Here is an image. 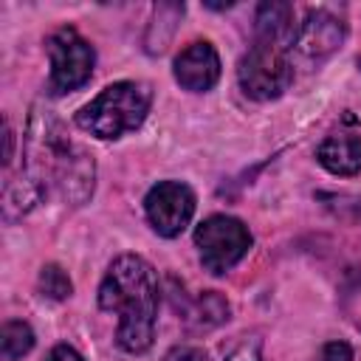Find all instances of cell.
Here are the masks:
<instances>
[{
    "label": "cell",
    "mask_w": 361,
    "mask_h": 361,
    "mask_svg": "<svg viewBox=\"0 0 361 361\" xmlns=\"http://www.w3.org/2000/svg\"><path fill=\"white\" fill-rule=\"evenodd\" d=\"M144 209H147L149 226L161 237H178L189 226V220L195 214V195H192V189L186 183L161 180L158 186H152L147 192Z\"/></svg>",
    "instance_id": "52a82bcc"
},
{
    "label": "cell",
    "mask_w": 361,
    "mask_h": 361,
    "mask_svg": "<svg viewBox=\"0 0 361 361\" xmlns=\"http://www.w3.org/2000/svg\"><path fill=\"white\" fill-rule=\"evenodd\" d=\"M45 361H82V355H79L73 347H68V344H56V347L48 353Z\"/></svg>",
    "instance_id": "d6986e66"
},
{
    "label": "cell",
    "mask_w": 361,
    "mask_h": 361,
    "mask_svg": "<svg viewBox=\"0 0 361 361\" xmlns=\"http://www.w3.org/2000/svg\"><path fill=\"white\" fill-rule=\"evenodd\" d=\"M316 158L333 175H355L361 169V138H355V135H330L319 147Z\"/></svg>",
    "instance_id": "30bf717a"
},
{
    "label": "cell",
    "mask_w": 361,
    "mask_h": 361,
    "mask_svg": "<svg viewBox=\"0 0 361 361\" xmlns=\"http://www.w3.org/2000/svg\"><path fill=\"white\" fill-rule=\"evenodd\" d=\"M39 290H42V296L59 302V299H68V296H71L73 285H71L68 274H65L59 265H45V268L39 271Z\"/></svg>",
    "instance_id": "9a60e30c"
},
{
    "label": "cell",
    "mask_w": 361,
    "mask_h": 361,
    "mask_svg": "<svg viewBox=\"0 0 361 361\" xmlns=\"http://www.w3.org/2000/svg\"><path fill=\"white\" fill-rule=\"evenodd\" d=\"M175 79L186 90H209L220 79V56L209 42H192L175 59Z\"/></svg>",
    "instance_id": "9c48e42d"
},
{
    "label": "cell",
    "mask_w": 361,
    "mask_h": 361,
    "mask_svg": "<svg viewBox=\"0 0 361 361\" xmlns=\"http://www.w3.org/2000/svg\"><path fill=\"white\" fill-rule=\"evenodd\" d=\"M237 79L243 85V90L251 99L268 102L276 99L288 90L290 79H293V68L282 51V45H271V42H257L237 68Z\"/></svg>",
    "instance_id": "5b68a950"
},
{
    "label": "cell",
    "mask_w": 361,
    "mask_h": 361,
    "mask_svg": "<svg viewBox=\"0 0 361 361\" xmlns=\"http://www.w3.org/2000/svg\"><path fill=\"white\" fill-rule=\"evenodd\" d=\"M152 90L141 82H116L76 113V124L96 138H118L147 118Z\"/></svg>",
    "instance_id": "3957f363"
},
{
    "label": "cell",
    "mask_w": 361,
    "mask_h": 361,
    "mask_svg": "<svg viewBox=\"0 0 361 361\" xmlns=\"http://www.w3.org/2000/svg\"><path fill=\"white\" fill-rule=\"evenodd\" d=\"M322 361H353V350L347 341H330L322 353Z\"/></svg>",
    "instance_id": "e0dca14e"
},
{
    "label": "cell",
    "mask_w": 361,
    "mask_h": 361,
    "mask_svg": "<svg viewBox=\"0 0 361 361\" xmlns=\"http://www.w3.org/2000/svg\"><path fill=\"white\" fill-rule=\"evenodd\" d=\"M48 56H51V93H68L82 87L93 73V48L76 28H59L48 37Z\"/></svg>",
    "instance_id": "8992f818"
},
{
    "label": "cell",
    "mask_w": 361,
    "mask_h": 361,
    "mask_svg": "<svg viewBox=\"0 0 361 361\" xmlns=\"http://www.w3.org/2000/svg\"><path fill=\"white\" fill-rule=\"evenodd\" d=\"M226 319H228V302H226L220 293H214V290L203 293V296L197 299L192 316H189V322L195 324V330L217 327V324H223Z\"/></svg>",
    "instance_id": "4fadbf2b"
},
{
    "label": "cell",
    "mask_w": 361,
    "mask_h": 361,
    "mask_svg": "<svg viewBox=\"0 0 361 361\" xmlns=\"http://www.w3.org/2000/svg\"><path fill=\"white\" fill-rule=\"evenodd\" d=\"M93 158L76 147L62 121L34 107L25 133V178L39 192H56L65 203L82 206L93 195Z\"/></svg>",
    "instance_id": "6da1fadb"
},
{
    "label": "cell",
    "mask_w": 361,
    "mask_h": 361,
    "mask_svg": "<svg viewBox=\"0 0 361 361\" xmlns=\"http://www.w3.org/2000/svg\"><path fill=\"white\" fill-rule=\"evenodd\" d=\"M164 361H206V350L195 344H180V347H172L164 355Z\"/></svg>",
    "instance_id": "2e32d148"
},
{
    "label": "cell",
    "mask_w": 361,
    "mask_h": 361,
    "mask_svg": "<svg viewBox=\"0 0 361 361\" xmlns=\"http://www.w3.org/2000/svg\"><path fill=\"white\" fill-rule=\"evenodd\" d=\"M226 361H262V355H259V344H257V341H245V344H240Z\"/></svg>",
    "instance_id": "ac0fdd59"
},
{
    "label": "cell",
    "mask_w": 361,
    "mask_h": 361,
    "mask_svg": "<svg viewBox=\"0 0 361 361\" xmlns=\"http://www.w3.org/2000/svg\"><path fill=\"white\" fill-rule=\"evenodd\" d=\"M344 39V25L327 11H310L307 20L293 34V54L302 62H319L330 56Z\"/></svg>",
    "instance_id": "ba28073f"
},
{
    "label": "cell",
    "mask_w": 361,
    "mask_h": 361,
    "mask_svg": "<svg viewBox=\"0 0 361 361\" xmlns=\"http://www.w3.org/2000/svg\"><path fill=\"white\" fill-rule=\"evenodd\" d=\"M42 192L31 183V178H20V180H8L3 189V214L6 220H17L23 217L39 197Z\"/></svg>",
    "instance_id": "7c38bea8"
},
{
    "label": "cell",
    "mask_w": 361,
    "mask_h": 361,
    "mask_svg": "<svg viewBox=\"0 0 361 361\" xmlns=\"http://www.w3.org/2000/svg\"><path fill=\"white\" fill-rule=\"evenodd\" d=\"M0 344H3V355L8 361L23 358L31 347H34V333L25 322H6L3 333H0Z\"/></svg>",
    "instance_id": "5bb4252c"
},
{
    "label": "cell",
    "mask_w": 361,
    "mask_h": 361,
    "mask_svg": "<svg viewBox=\"0 0 361 361\" xmlns=\"http://www.w3.org/2000/svg\"><path fill=\"white\" fill-rule=\"evenodd\" d=\"M257 37L259 42L282 45L293 39V8L288 3L271 0L257 8Z\"/></svg>",
    "instance_id": "8fae6325"
},
{
    "label": "cell",
    "mask_w": 361,
    "mask_h": 361,
    "mask_svg": "<svg viewBox=\"0 0 361 361\" xmlns=\"http://www.w3.org/2000/svg\"><path fill=\"white\" fill-rule=\"evenodd\" d=\"M99 305L107 313H118L116 341L127 353H144L155 336L158 316V276L152 265L135 254L113 259L99 285Z\"/></svg>",
    "instance_id": "7a4b0ae2"
},
{
    "label": "cell",
    "mask_w": 361,
    "mask_h": 361,
    "mask_svg": "<svg viewBox=\"0 0 361 361\" xmlns=\"http://www.w3.org/2000/svg\"><path fill=\"white\" fill-rule=\"evenodd\" d=\"M195 245L200 251L203 265L212 274H226L234 268L245 251L251 248V231L237 220L226 214H212L206 217L197 231H195Z\"/></svg>",
    "instance_id": "277c9868"
}]
</instances>
